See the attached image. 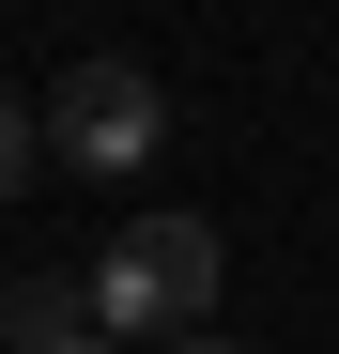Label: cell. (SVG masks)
<instances>
[{"label":"cell","mask_w":339,"mask_h":354,"mask_svg":"<svg viewBox=\"0 0 339 354\" xmlns=\"http://www.w3.org/2000/svg\"><path fill=\"white\" fill-rule=\"evenodd\" d=\"M77 277H93V324H108V339H201L232 247H216V216H124Z\"/></svg>","instance_id":"cell-1"},{"label":"cell","mask_w":339,"mask_h":354,"mask_svg":"<svg viewBox=\"0 0 339 354\" xmlns=\"http://www.w3.org/2000/svg\"><path fill=\"white\" fill-rule=\"evenodd\" d=\"M154 139H170L154 62L77 46V62H62V93H46V154H62V169H93V185H124V169H154Z\"/></svg>","instance_id":"cell-2"},{"label":"cell","mask_w":339,"mask_h":354,"mask_svg":"<svg viewBox=\"0 0 339 354\" xmlns=\"http://www.w3.org/2000/svg\"><path fill=\"white\" fill-rule=\"evenodd\" d=\"M62 324H93V277H16V292H0V354H31Z\"/></svg>","instance_id":"cell-3"},{"label":"cell","mask_w":339,"mask_h":354,"mask_svg":"<svg viewBox=\"0 0 339 354\" xmlns=\"http://www.w3.org/2000/svg\"><path fill=\"white\" fill-rule=\"evenodd\" d=\"M31 169H46V108H16V93H0V201H16Z\"/></svg>","instance_id":"cell-4"},{"label":"cell","mask_w":339,"mask_h":354,"mask_svg":"<svg viewBox=\"0 0 339 354\" xmlns=\"http://www.w3.org/2000/svg\"><path fill=\"white\" fill-rule=\"evenodd\" d=\"M31 354H124V339H108V324H62V339H31Z\"/></svg>","instance_id":"cell-5"},{"label":"cell","mask_w":339,"mask_h":354,"mask_svg":"<svg viewBox=\"0 0 339 354\" xmlns=\"http://www.w3.org/2000/svg\"><path fill=\"white\" fill-rule=\"evenodd\" d=\"M170 354H247V339H170Z\"/></svg>","instance_id":"cell-6"}]
</instances>
